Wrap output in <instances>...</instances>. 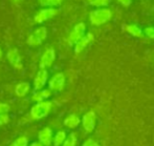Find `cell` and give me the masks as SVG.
Masks as SVG:
<instances>
[{"mask_svg": "<svg viewBox=\"0 0 154 146\" xmlns=\"http://www.w3.org/2000/svg\"><path fill=\"white\" fill-rule=\"evenodd\" d=\"M58 13H59V11L55 8H42V10L38 11L37 14L34 16V21H35V23L41 24V23L46 22V21H48L49 19H51L55 16H57Z\"/></svg>", "mask_w": 154, "mask_h": 146, "instance_id": "277c9868", "label": "cell"}, {"mask_svg": "<svg viewBox=\"0 0 154 146\" xmlns=\"http://www.w3.org/2000/svg\"><path fill=\"white\" fill-rule=\"evenodd\" d=\"M51 108H53V102L46 100L38 102L31 108V117L34 120H41L49 114Z\"/></svg>", "mask_w": 154, "mask_h": 146, "instance_id": "7a4b0ae2", "label": "cell"}, {"mask_svg": "<svg viewBox=\"0 0 154 146\" xmlns=\"http://www.w3.org/2000/svg\"><path fill=\"white\" fill-rule=\"evenodd\" d=\"M88 2L91 5L97 6V8H106L109 4L110 0H88Z\"/></svg>", "mask_w": 154, "mask_h": 146, "instance_id": "44dd1931", "label": "cell"}, {"mask_svg": "<svg viewBox=\"0 0 154 146\" xmlns=\"http://www.w3.org/2000/svg\"><path fill=\"white\" fill-rule=\"evenodd\" d=\"M10 146H29V139L25 136H21L16 139Z\"/></svg>", "mask_w": 154, "mask_h": 146, "instance_id": "ffe728a7", "label": "cell"}, {"mask_svg": "<svg viewBox=\"0 0 154 146\" xmlns=\"http://www.w3.org/2000/svg\"><path fill=\"white\" fill-rule=\"evenodd\" d=\"M29 146H43V145L41 144L40 142H32V143H31V145Z\"/></svg>", "mask_w": 154, "mask_h": 146, "instance_id": "4316f807", "label": "cell"}, {"mask_svg": "<svg viewBox=\"0 0 154 146\" xmlns=\"http://www.w3.org/2000/svg\"><path fill=\"white\" fill-rule=\"evenodd\" d=\"M31 89V84L29 82H20L15 87V94L18 98H23L29 94Z\"/></svg>", "mask_w": 154, "mask_h": 146, "instance_id": "5bb4252c", "label": "cell"}, {"mask_svg": "<svg viewBox=\"0 0 154 146\" xmlns=\"http://www.w3.org/2000/svg\"><path fill=\"white\" fill-rule=\"evenodd\" d=\"M66 132L64 130H60L56 134L55 137H53V142L55 146H62V144L64 143L65 139H66Z\"/></svg>", "mask_w": 154, "mask_h": 146, "instance_id": "e0dca14e", "label": "cell"}, {"mask_svg": "<svg viewBox=\"0 0 154 146\" xmlns=\"http://www.w3.org/2000/svg\"><path fill=\"white\" fill-rule=\"evenodd\" d=\"M1 57H2V49H0V58H1Z\"/></svg>", "mask_w": 154, "mask_h": 146, "instance_id": "f1b7e54d", "label": "cell"}, {"mask_svg": "<svg viewBox=\"0 0 154 146\" xmlns=\"http://www.w3.org/2000/svg\"><path fill=\"white\" fill-rule=\"evenodd\" d=\"M94 37L91 33H87L86 35H84L79 41L75 44V54H80L90 44V43L93 41Z\"/></svg>", "mask_w": 154, "mask_h": 146, "instance_id": "8fae6325", "label": "cell"}, {"mask_svg": "<svg viewBox=\"0 0 154 146\" xmlns=\"http://www.w3.org/2000/svg\"><path fill=\"white\" fill-rule=\"evenodd\" d=\"M47 38V30L45 27H39L29 34L27 37V44L32 47L40 46L42 42Z\"/></svg>", "mask_w": 154, "mask_h": 146, "instance_id": "3957f363", "label": "cell"}, {"mask_svg": "<svg viewBox=\"0 0 154 146\" xmlns=\"http://www.w3.org/2000/svg\"><path fill=\"white\" fill-rule=\"evenodd\" d=\"M85 30H86V25L84 24L83 22H80V23H78V24H75L68 36L69 44L75 45V43L85 35Z\"/></svg>", "mask_w": 154, "mask_h": 146, "instance_id": "8992f818", "label": "cell"}, {"mask_svg": "<svg viewBox=\"0 0 154 146\" xmlns=\"http://www.w3.org/2000/svg\"><path fill=\"white\" fill-rule=\"evenodd\" d=\"M65 85V76L63 73H57L48 82V89L51 91H61Z\"/></svg>", "mask_w": 154, "mask_h": 146, "instance_id": "52a82bcc", "label": "cell"}, {"mask_svg": "<svg viewBox=\"0 0 154 146\" xmlns=\"http://www.w3.org/2000/svg\"><path fill=\"white\" fill-rule=\"evenodd\" d=\"M8 121H10L8 115H1V116H0V127L5 125V124H8Z\"/></svg>", "mask_w": 154, "mask_h": 146, "instance_id": "cb8c5ba5", "label": "cell"}, {"mask_svg": "<svg viewBox=\"0 0 154 146\" xmlns=\"http://www.w3.org/2000/svg\"><path fill=\"white\" fill-rule=\"evenodd\" d=\"M81 123V120H80V118L77 116V115H69L67 118H65L64 120V126L67 128H70V129H72V128H75L79 124Z\"/></svg>", "mask_w": 154, "mask_h": 146, "instance_id": "9a60e30c", "label": "cell"}, {"mask_svg": "<svg viewBox=\"0 0 154 146\" xmlns=\"http://www.w3.org/2000/svg\"><path fill=\"white\" fill-rule=\"evenodd\" d=\"M41 6L44 8H55V6H59L62 3L63 0H38Z\"/></svg>", "mask_w": 154, "mask_h": 146, "instance_id": "ac0fdd59", "label": "cell"}, {"mask_svg": "<svg viewBox=\"0 0 154 146\" xmlns=\"http://www.w3.org/2000/svg\"><path fill=\"white\" fill-rule=\"evenodd\" d=\"M13 2H14V3H19V2L21 1V0H12Z\"/></svg>", "mask_w": 154, "mask_h": 146, "instance_id": "83f0119b", "label": "cell"}, {"mask_svg": "<svg viewBox=\"0 0 154 146\" xmlns=\"http://www.w3.org/2000/svg\"><path fill=\"white\" fill-rule=\"evenodd\" d=\"M95 120H97V116H95V113L90 110V112L86 113L85 115L82 118V125L83 128L86 132L90 134L94 130L95 127Z\"/></svg>", "mask_w": 154, "mask_h": 146, "instance_id": "ba28073f", "label": "cell"}, {"mask_svg": "<svg viewBox=\"0 0 154 146\" xmlns=\"http://www.w3.org/2000/svg\"><path fill=\"white\" fill-rule=\"evenodd\" d=\"M6 58H8V62L12 64L13 67H15L16 69L22 68V60H21V56L17 49H11L10 51H8Z\"/></svg>", "mask_w": 154, "mask_h": 146, "instance_id": "9c48e42d", "label": "cell"}, {"mask_svg": "<svg viewBox=\"0 0 154 146\" xmlns=\"http://www.w3.org/2000/svg\"><path fill=\"white\" fill-rule=\"evenodd\" d=\"M77 136H75V132H71L68 136V138L65 139L64 143L62 144V146H77Z\"/></svg>", "mask_w": 154, "mask_h": 146, "instance_id": "d6986e66", "label": "cell"}, {"mask_svg": "<svg viewBox=\"0 0 154 146\" xmlns=\"http://www.w3.org/2000/svg\"><path fill=\"white\" fill-rule=\"evenodd\" d=\"M10 110H11V106L8 103H0V116L1 115H8Z\"/></svg>", "mask_w": 154, "mask_h": 146, "instance_id": "603a6c76", "label": "cell"}, {"mask_svg": "<svg viewBox=\"0 0 154 146\" xmlns=\"http://www.w3.org/2000/svg\"><path fill=\"white\" fill-rule=\"evenodd\" d=\"M51 95V91L49 89H46V88H42L40 90H36L34 93L32 97V100L36 103L38 102H42V101H45L46 99H48Z\"/></svg>", "mask_w": 154, "mask_h": 146, "instance_id": "4fadbf2b", "label": "cell"}, {"mask_svg": "<svg viewBox=\"0 0 154 146\" xmlns=\"http://www.w3.org/2000/svg\"><path fill=\"white\" fill-rule=\"evenodd\" d=\"M145 36L149 39H154V27H147L146 29L144 30V33Z\"/></svg>", "mask_w": 154, "mask_h": 146, "instance_id": "7402d4cb", "label": "cell"}, {"mask_svg": "<svg viewBox=\"0 0 154 146\" xmlns=\"http://www.w3.org/2000/svg\"><path fill=\"white\" fill-rule=\"evenodd\" d=\"M112 17V12L107 8H100L89 14V20L93 25H102L108 22Z\"/></svg>", "mask_w": 154, "mask_h": 146, "instance_id": "6da1fadb", "label": "cell"}, {"mask_svg": "<svg viewBox=\"0 0 154 146\" xmlns=\"http://www.w3.org/2000/svg\"><path fill=\"white\" fill-rule=\"evenodd\" d=\"M38 140L43 146H49L53 142V130L49 127H44L38 134Z\"/></svg>", "mask_w": 154, "mask_h": 146, "instance_id": "7c38bea8", "label": "cell"}, {"mask_svg": "<svg viewBox=\"0 0 154 146\" xmlns=\"http://www.w3.org/2000/svg\"><path fill=\"white\" fill-rule=\"evenodd\" d=\"M48 79V73L46 69L40 68L37 73L36 77L34 79V88L35 90H40L45 86Z\"/></svg>", "mask_w": 154, "mask_h": 146, "instance_id": "30bf717a", "label": "cell"}, {"mask_svg": "<svg viewBox=\"0 0 154 146\" xmlns=\"http://www.w3.org/2000/svg\"><path fill=\"white\" fill-rule=\"evenodd\" d=\"M82 146H100V145H99V143L93 140V139H87V140L83 143Z\"/></svg>", "mask_w": 154, "mask_h": 146, "instance_id": "d4e9b609", "label": "cell"}, {"mask_svg": "<svg viewBox=\"0 0 154 146\" xmlns=\"http://www.w3.org/2000/svg\"><path fill=\"white\" fill-rule=\"evenodd\" d=\"M126 30L128 34H130L133 37H142L143 30L137 24H128L126 25Z\"/></svg>", "mask_w": 154, "mask_h": 146, "instance_id": "2e32d148", "label": "cell"}, {"mask_svg": "<svg viewBox=\"0 0 154 146\" xmlns=\"http://www.w3.org/2000/svg\"><path fill=\"white\" fill-rule=\"evenodd\" d=\"M56 59V52L55 49L53 47H48L44 51L43 55L41 56L40 61H39V66L40 68L46 69L48 67H51L53 65V63L55 62Z\"/></svg>", "mask_w": 154, "mask_h": 146, "instance_id": "5b68a950", "label": "cell"}, {"mask_svg": "<svg viewBox=\"0 0 154 146\" xmlns=\"http://www.w3.org/2000/svg\"><path fill=\"white\" fill-rule=\"evenodd\" d=\"M118 1L124 6H129L132 3V0H118Z\"/></svg>", "mask_w": 154, "mask_h": 146, "instance_id": "484cf974", "label": "cell"}]
</instances>
